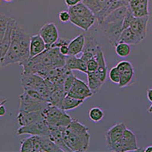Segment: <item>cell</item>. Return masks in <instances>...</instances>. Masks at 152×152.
<instances>
[{"instance_id": "1", "label": "cell", "mask_w": 152, "mask_h": 152, "mask_svg": "<svg viewBox=\"0 0 152 152\" xmlns=\"http://www.w3.org/2000/svg\"><path fill=\"white\" fill-rule=\"evenodd\" d=\"M31 37L16 21L12 32L11 43L8 52L0 58L1 67L18 63L24 64L31 58L30 56Z\"/></svg>"}, {"instance_id": "2", "label": "cell", "mask_w": 152, "mask_h": 152, "mask_svg": "<svg viewBox=\"0 0 152 152\" xmlns=\"http://www.w3.org/2000/svg\"><path fill=\"white\" fill-rule=\"evenodd\" d=\"M62 133L65 143L71 151H85L89 148L91 140L89 129L77 119L73 118Z\"/></svg>"}, {"instance_id": "3", "label": "cell", "mask_w": 152, "mask_h": 152, "mask_svg": "<svg viewBox=\"0 0 152 152\" xmlns=\"http://www.w3.org/2000/svg\"><path fill=\"white\" fill-rule=\"evenodd\" d=\"M43 114L49 126H57L62 129L67 127L73 119L66 113V110L52 104H50L43 111Z\"/></svg>"}, {"instance_id": "4", "label": "cell", "mask_w": 152, "mask_h": 152, "mask_svg": "<svg viewBox=\"0 0 152 152\" xmlns=\"http://www.w3.org/2000/svg\"><path fill=\"white\" fill-rule=\"evenodd\" d=\"M21 81L23 89L31 88V89L37 90L46 100L49 101L50 94L47 90V85L45 78H43V77L37 74L21 72Z\"/></svg>"}, {"instance_id": "5", "label": "cell", "mask_w": 152, "mask_h": 152, "mask_svg": "<svg viewBox=\"0 0 152 152\" xmlns=\"http://www.w3.org/2000/svg\"><path fill=\"white\" fill-rule=\"evenodd\" d=\"M20 105L19 110L40 111L43 112L50 104L45 99H37L31 97L26 92H23L19 96Z\"/></svg>"}, {"instance_id": "6", "label": "cell", "mask_w": 152, "mask_h": 152, "mask_svg": "<svg viewBox=\"0 0 152 152\" xmlns=\"http://www.w3.org/2000/svg\"><path fill=\"white\" fill-rule=\"evenodd\" d=\"M17 134L21 135H50V126L46 122L45 119L37 121L28 126H20L18 129Z\"/></svg>"}, {"instance_id": "7", "label": "cell", "mask_w": 152, "mask_h": 152, "mask_svg": "<svg viewBox=\"0 0 152 152\" xmlns=\"http://www.w3.org/2000/svg\"><path fill=\"white\" fill-rule=\"evenodd\" d=\"M123 22H113L107 23V24H98L99 28L107 36V39L109 40L111 46H115L119 43V38L121 37L122 32L123 31Z\"/></svg>"}, {"instance_id": "8", "label": "cell", "mask_w": 152, "mask_h": 152, "mask_svg": "<svg viewBox=\"0 0 152 152\" xmlns=\"http://www.w3.org/2000/svg\"><path fill=\"white\" fill-rule=\"evenodd\" d=\"M67 94L75 98L85 100V99L92 97L94 94L85 81L78 78H75L74 84Z\"/></svg>"}, {"instance_id": "9", "label": "cell", "mask_w": 152, "mask_h": 152, "mask_svg": "<svg viewBox=\"0 0 152 152\" xmlns=\"http://www.w3.org/2000/svg\"><path fill=\"white\" fill-rule=\"evenodd\" d=\"M39 34L45 41L47 48L50 47L59 39V31L53 22H47L43 24L39 31Z\"/></svg>"}, {"instance_id": "10", "label": "cell", "mask_w": 152, "mask_h": 152, "mask_svg": "<svg viewBox=\"0 0 152 152\" xmlns=\"http://www.w3.org/2000/svg\"><path fill=\"white\" fill-rule=\"evenodd\" d=\"M116 67L120 72V81L119 83V88H124L131 82L134 77V67L132 64L129 61H121L119 62Z\"/></svg>"}, {"instance_id": "11", "label": "cell", "mask_w": 152, "mask_h": 152, "mask_svg": "<svg viewBox=\"0 0 152 152\" xmlns=\"http://www.w3.org/2000/svg\"><path fill=\"white\" fill-rule=\"evenodd\" d=\"M43 119V112L40 111L19 110L17 116V121L20 126H28Z\"/></svg>"}, {"instance_id": "12", "label": "cell", "mask_w": 152, "mask_h": 152, "mask_svg": "<svg viewBox=\"0 0 152 152\" xmlns=\"http://www.w3.org/2000/svg\"><path fill=\"white\" fill-rule=\"evenodd\" d=\"M126 129L124 123H119L113 126L105 132V143L108 148L111 144L121 139L125 129Z\"/></svg>"}, {"instance_id": "13", "label": "cell", "mask_w": 152, "mask_h": 152, "mask_svg": "<svg viewBox=\"0 0 152 152\" xmlns=\"http://www.w3.org/2000/svg\"><path fill=\"white\" fill-rule=\"evenodd\" d=\"M149 21V15L143 17H135L132 21L130 28L142 40L147 35V27Z\"/></svg>"}, {"instance_id": "14", "label": "cell", "mask_w": 152, "mask_h": 152, "mask_svg": "<svg viewBox=\"0 0 152 152\" xmlns=\"http://www.w3.org/2000/svg\"><path fill=\"white\" fill-rule=\"evenodd\" d=\"M123 142V152L131 151H142L138 146L137 138L132 130L126 128L121 138Z\"/></svg>"}, {"instance_id": "15", "label": "cell", "mask_w": 152, "mask_h": 152, "mask_svg": "<svg viewBox=\"0 0 152 152\" xmlns=\"http://www.w3.org/2000/svg\"><path fill=\"white\" fill-rule=\"evenodd\" d=\"M149 0H129V7L135 17L149 15Z\"/></svg>"}, {"instance_id": "16", "label": "cell", "mask_w": 152, "mask_h": 152, "mask_svg": "<svg viewBox=\"0 0 152 152\" xmlns=\"http://www.w3.org/2000/svg\"><path fill=\"white\" fill-rule=\"evenodd\" d=\"M47 49V44L42 38V37L40 35V34L31 37V43H30V56H31V58L42 53Z\"/></svg>"}, {"instance_id": "17", "label": "cell", "mask_w": 152, "mask_h": 152, "mask_svg": "<svg viewBox=\"0 0 152 152\" xmlns=\"http://www.w3.org/2000/svg\"><path fill=\"white\" fill-rule=\"evenodd\" d=\"M97 21L96 17H87V16H71L70 22L75 26L81 28L83 31H89Z\"/></svg>"}, {"instance_id": "18", "label": "cell", "mask_w": 152, "mask_h": 152, "mask_svg": "<svg viewBox=\"0 0 152 152\" xmlns=\"http://www.w3.org/2000/svg\"><path fill=\"white\" fill-rule=\"evenodd\" d=\"M15 22V19L10 18L7 31L5 32V34L4 36L3 39L2 40H0V58H2L6 54V53L8 52V50H9L11 43L12 29H13V27H14Z\"/></svg>"}, {"instance_id": "19", "label": "cell", "mask_w": 152, "mask_h": 152, "mask_svg": "<svg viewBox=\"0 0 152 152\" xmlns=\"http://www.w3.org/2000/svg\"><path fill=\"white\" fill-rule=\"evenodd\" d=\"M129 9V5H124L120 8H118L116 10L113 11L110 13L100 24H107V23H113V22H123L124 18L126 16L127 11Z\"/></svg>"}, {"instance_id": "20", "label": "cell", "mask_w": 152, "mask_h": 152, "mask_svg": "<svg viewBox=\"0 0 152 152\" xmlns=\"http://www.w3.org/2000/svg\"><path fill=\"white\" fill-rule=\"evenodd\" d=\"M63 129L60 127L57 126H50V138L57 145H59L61 148L63 149L64 151H71L70 149L67 147L63 139Z\"/></svg>"}, {"instance_id": "21", "label": "cell", "mask_w": 152, "mask_h": 152, "mask_svg": "<svg viewBox=\"0 0 152 152\" xmlns=\"http://www.w3.org/2000/svg\"><path fill=\"white\" fill-rule=\"evenodd\" d=\"M85 44V34H81L74 38L73 40L69 42V55L78 56L79 53L83 52L84 47Z\"/></svg>"}, {"instance_id": "22", "label": "cell", "mask_w": 152, "mask_h": 152, "mask_svg": "<svg viewBox=\"0 0 152 152\" xmlns=\"http://www.w3.org/2000/svg\"><path fill=\"white\" fill-rule=\"evenodd\" d=\"M113 0H83L82 2L93 12L95 16L108 7Z\"/></svg>"}, {"instance_id": "23", "label": "cell", "mask_w": 152, "mask_h": 152, "mask_svg": "<svg viewBox=\"0 0 152 152\" xmlns=\"http://www.w3.org/2000/svg\"><path fill=\"white\" fill-rule=\"evenodd\" d=\"M143 40L131 29V28H126L123 31L119 42L129 43L130 45H137Z\"/></svg>"}, {"instance_id": "24", "label": "cell", "mask_w": 152, "mask_h": 152, "mask_svg": "<svg viewBox=\"0 0 152 152\" xmlns=\"http://www.w3.org/2000/svg\"><path fill=\"white\" fill-rule=\"evenodd\" d=\"M68 11L71 16H87V17H96L93 12L83 2H80L78 5L69 7Z\"/></svg>"}, {"instance_id": "25", "label": "cell", "mask_w": 152, "mask_h": 152, "mask_svg": "<svg viewBox=\"0 0 152 152\" xmlns=\"http://www.w3.org/2000/svg\"><path fill=\"white\" fill-rule=\"evenodd\" d=\"M40 139L43 152H64L63 149L53 142L49 136L40 135Z\"/></svg>"}, {"instance_id": "26", "label": "cell", "mask_w": 152, "mask_h": 152, "mask_svg": "<svg viewBox=\"0 0 152 152\" xmlns=\"http://www.w3.org/2000/svg\"><path fill=\"white\" fill-rule=\"evenodd\" d=\"M85 44L83 52L91 53L94 55L97 53L99 49L102 47L92 34H85ZM82 52V53H83Z\"/></svg>"}, {"instance_id": "27", "label": "cell", "mask_w": 152, "mask_h": 152, "mask_svg": "<svg viewBox=\"0 0 152 152\" xmlns=\"http://www.w3.org/2000/svg\"><path fill=\"white\" fill-rule=\"evenodd\" d=\"M87 76H88V85L91 91L94 94H97L100 90V88H102L104 83L97 77L95 72H88Z\"/></svg>"}, {"instance_id": "28", "label": "cell", "mask_w": 152, "mask_h": 152, "mask_svg": "<svg viewBox=\"0 0 152 152\" xmlns=\"http://www.w3.org/2000/svg\"><path fill=\"white\" fill-rule=\"evenodd\" d=\"M85 100H79V99L75 98V97H71L69 95L66 94V97H64L63 100H62V105H61L60 108L64 110H72L73 109H75L81 104H83Z\"/></svg>"}, {"instance_id": "29", "label": "cell", "mask_w": 152, "mask_h": 152, "mask_svg": "<svg viewBox=\"0 0 152 152\" xmlns=\"http://www.w3.org/2000/svg\"><path fill=\"white\" fill-rule=\"evenodd\" d=\"M67 94L65 92L64 88H56L55 91L50 95L49 97V101L52 105L56 106V107L60 108L62 105V100L66 97Z\"/></svg>"}, {"instance_id": "30", "label": "cell", "mask_w": 152, "mask_h": 152, "mask_svg": "<svg viewBox=\"0 0 152 152\" xmlns=\"http://www.w3.org/2000/svg\"><path fill=\"white\" fill-rule=\"evenodd\" d=\"M130 44L126 43H123V42H119V43L115 46V50L116 53L117 54L118 56L121 58H125L127 57L131 53V47Z\"/></svg>"}, {"instance_id": "31", "label": "cell", "mask_w": 152, "mask_h": 152, "mask_svg": "<svg viewBox=\"0 0 152 152\" xmlns=\"http://www.w3.org/2000/svg\"><path fill=\"white\" fill-rule=\"evenodd\" d=\"M88 116H89V119L94 123H98L104 118V113L100 107H95L90 110L88 113Z\"/></svg>"}, {"instance_id": "32", "label": "cell", "mask_w": 152, "mask_h": 152, "mask_svg": "<svg viewBox=\"0 0 152 152\" xmlns=\"http://www.w3.org/2000/svg\"><path fill=\"white\" fill-rule=\"evenodd\" d=\"M9 20H10V18L4 15H1L0 16V40H2L5 36V32L7 31L8 26H9Z\"/></svg>"}, {"instance_id": "33", "label": "cell", "mask_w": 152, "mask_h": 152, "mask_svg": "<svg viewBox=\"0 0 152 152\" xmlns=\"http://www.w3.org/2000/svg\"><path fill=\"white\" fill-rule=\"evenodd\" d=\"M78 57L77 56H71L69 55L66 57V66L68 69L73 71V70H77V66H78Z\"/></svg>"}, {"instance_id": "34", "label": "cell", "mask_w": 152, "mask_h": 152, "mask_svg": "<svg viewBox=\"0 0 152 152\" xmlns=\"http://www.w3.org/2000/svg\"><path fill=\"white\" fill-rule=\"evenodd\" d=\"M21 152H34V144L33 140H32V137H28L25 140L21 142Z\"/></svg>"}, {"instance_id": "35", "label": "cell", "mask_w": 152, "mask_h": 152, "mask_svg": "<svg viewBox=\"0 0 152 152\" xmlns=\"http://www.w3.org/2000/svg\"><path fill=\"white\" fill-rule=\"evenodd\" d=\"M108 76H109L110 80L112 82L119 85V81H120V72H119V69L116 67V66L113 67L110 70V72L108 73Z\"/></svg>"}, {"instance_id": "36", "label": "cell", "mask_w": 152, "mask_h": 152, "mask_svg": "<svg viewBox=\"0 0 152 152\" xmlns=\"http://www.w3.org/2000/svg\"><path fill=\"white\" fill-rule=\"evenodd\" d=\"M72 72H70L68 74V75L66 76V78L64 81V91L66 94H68V92H69V91H70V89L72 88L73 84H74L75 79L76 78Z\"/></svg>"}, {"instance_id": "37", "label": "cell", "mask_w": 152, "mask_h": 152, "mask_svg": "<svg viewBox=\"0 0 152 152\" xmlns=\"http://www.w3.org/2000/svg\"><path fill=\"white\" fill-rule=\"evenodd\" d=\"M134 18H135V15H133L132 12V10L129 9V7L128 11H127V13H126V16H125L124 18V20H123V30L126 29V28H129L130 25H131L132 21H133Z\"/></svg>"}, {"instance_id": "38", "label": "cell", "mask_w": 152, "mask_h": 152, "mask_svg": "<svg viewBox=\"0 0 152 152\" xmlns=\"http://www.w3.org/2000/svg\"><path fill=\"white\" fill-rule=\"evenodd\" d=\"M31 137H32V140H33L34 152H43L40 135H31Z\"/></svg>"}, {"instance_id": "39", "label": "cell", "mask_w": 152, "mask_h": 152, "mask_svg": "<svg viewBox=\"0 0 152 152\" xmlns=\"http://www.w3.org/2000/svg\"><path fill=\"white\" fill-rule=\"evenodd\" d=\"M98 69V62L93 57L88 62V72H94ZM87 75V74H86Z\"/></svg>"}, {"instance_id": "40", "label": "cell", "mask_w": 152, "mask_h": 152, "mask_svg": "<svg viewBox=\"0 0 152 152\" xmlns=\"http://www.w3.org/2000/svg\"><path fill=\"white\" fill-rule=\"evenodd\" d=\"M77 70L81 72L88 73V62L86 61L83 60L81 57L78 59V66H77Z\"/></svg>"}, {"instance_id": "41", "label": "cell", "mask_w": 152, "mask_h": 152, "mask_svg": "<svg viewBox=\"0 0 152 152\" xmlns=\"http://www.w3.org/2000/svg\"><path fill=\"white\" fill-rule=\"evenodd\" d=\"M70 18H71V15H70L69 11H62L59 14V21L62 23L70 21Z\"/></svg>"}, {"instance_id": "42", "label": "cell", "mask_w": 152, "mask_h": 152, "mask_svg": "<svg viewBox=\"0 0 152 152\" xmlns=\"http://www.w3.org/2000/svg\"><path fill=\"white\" fill-rule=\"evenodd\" d=\"M59 50L62 55L65 56H67L69 55V48L68 44H63V45L60 46L59 47Z\"/></svg>"}, {"instance_id": "43", "label": "cell", "mask_w": 152, "mask_h": 152, "mask_svg": "<svg viewBox=\"0 0 152 152\" xmlns=\"http://www.w3.org/2000/svg\"><path fill=\"white\" fill-rule=\"evenodd\" d=\"M83 0H65V3L68 7H72L75 5H78V3L81 2Z\"/></svg>"}, {"instance_id": "44", "label": "cell", "mask_w": 152, "mask_h": 152, "mask_svg": "<svg viewBox=\"0 0 152 152\" xmlns=\"http://www.w3.org/2000/svg\"><path fill=\"white\" fill-rule=\"evenodd\" d=\"M6 102V100H2V103H1V105H0V116H4L6 113V108H5V105H4V103Z\"/></svg>"}, {"instance_id": "45", "label": "cell", "mask_w": 152, "mask_h": 152, "mask_svg": "<svg viewBox=\"0 0 152 152\" xmlns=\"http://www.w3.org/2000/svg\"><path fill=\"white\" fill-rule=\"evenodd\" d=\"M147 97L150 102L152 103V88H149L147 91Z\"/></svg>"}, {"instance_id": "46", "label": "cell", "mask_w": 152, "mask_h": 152, "mask_svg": "<svg viewBox=\"0 0 152 152\" xmlns=\"http://www.w3.org/2000/svg\"><path fill=\"white\" fill-rule=\"evenodd\" d=\"M144 151L146 152H152V145L151 146H148V148H146L145 149H144Z\"/></svg>"}, {"instance_id": "47", "label": "cell", "mask_w": 152, "mask_h": 152, "mask_svg": "<svg viewBox=\"0 0 152 152\" xmlns=\"http://www.w3.org/2000/svg\"><path fill=\"white\" fill-rule=\"evenodd\" d=\"M148 111V113H152V104L150 106V107H149Z\"/></svg>"}, {"instance_id": "48", "label": "cell", "mask_w": 152, "mask_h": 152, "mask_svg": "<svg viewBox=\"0 0 152 152\" xmlns=\"http://www.w3.org/2000/svg\"><path fill=\"white\" fill-rule=\"evenodd\" d=\"M3 1H5V2H12V1H14V0H3Z\"/></svg>"}, {"instance_id": "49", "label": "cell", "mask_w": 152, "mask_h": 152, "mask_svg": "<svg viewBox=\"0 0 152 152\" xmlns=\"http://www.w3.org/2000/svg\"><path fill=\"white\" fill-rule=\"evenodd\" d=\"M123 1H127V2H129V0H123Z\"/></svg>"}]
</instances>
